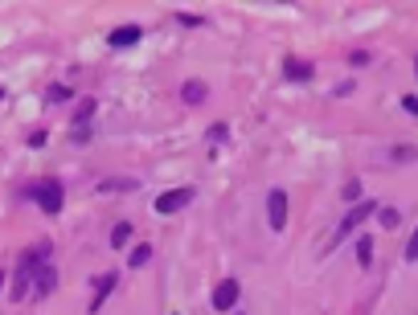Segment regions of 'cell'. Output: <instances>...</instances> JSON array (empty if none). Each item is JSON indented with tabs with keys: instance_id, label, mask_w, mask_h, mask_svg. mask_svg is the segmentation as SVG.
I'll return each instance as SVG.
<instances>
[{
	"instance_id": "cell-1",
	"label": "cell",
	"mask_w": 418,
	"mask_h": 315,
	"mask_svg": "<svg viewBox=\"0 0 418 315\" xmlns=\"http://www.w3.org/2000/svg\"><path fill=\"white\" fill-rule=\"evenodd\" d=\"M50 262V242H37V246H29L25 254L17 258V270H13V299H29V282H33V270L37 266Z\"/></svg>"
},
{
	"instance_id": "cell-2",
	"label": "cell",
	"mask_w": 418,
	"mask_h": 315,
	"mask_svg": "<svg viewBox=\"0 0 418 315\" xmlns=\"http://www.w3.org/2000/svg\"><path fill=\"white\" fill-rule=\"evenodd\" d=\"M377 209H382L377 201H357L349 213L340 217V225H336V233H333V242H328V250H336V246H340V242H345V237H349L352 230H357V225H365V221H369L373 213H377Z\"/></svg>"
},
{
	"instance_id": "cell-3",
	"label": "cell",
	"mask_w": 418,
	"mask_h": 315,
	"mask_svg": "<svg viewBox=\"0 0 418 315\" xmlns=\"http://www.w3.org/2000/svg\"><path fill=\"white\" fill-rule=\"evenodd\" d=\"M29 197L37 201L41 213H50V217L62 213V181L58 176H41L37 184H29Z\"/></svg>"
},
{
	"instance_id": "cell-4",
	"label": "cell",
	"mask_w": 418,
	"mask_h": 315,
	"mask_svg": "<svg viewBox=\"0 0 418 315\" xmlns=\"http://www.w3.org/2000/svg\"><path fill=\"white\" fill-rule=\"evenodd\" d=\"M193 197H197V188H193V184H181V188H168V193H160L152 209H156L160 217H172V213H181L184 205H193Z\"/></svg>"
},
{
	"instance_id": "cell-5",
	"label": "cell",
	"mask_w": 418,
	"mask_h": 315,
	"mask_svg": "<svg viewBox=\"0 0 418 315\" xmlns=\"http://www.w3.org/2000/svg\"><path fill=\"white\" fill-rule=\"evenodd\" d=\"M267 221H271V230L275 233L287 230V193L283 188H271L267 193Z\"/></svg>"
},
{
	"instance_id": "cell-6",
	"label": "cell",
	"mask_w": 418,
	"mask_h": 315,
	"mask_svg": "<svg viewBox=\"0 0 418 315\" xmlns=\"http://www.w3.org/2000/svg\"><path fill=\"white\" fill-rule=\"evenodd\" d=\"M53 287H58V270H53L50 262L37 266V270H33V282H29V295H33V303H41V299L50 295Z\"/></svg>"
},
{
	"instance_id": "cell-7",
	"label": "cell",
	"mask_w": 418,
	"mask_h": 315,
	"mask_svg": "<svg viewBox=\"0 0 418 315\" xmlns=\"http://www.w3.org/2000/svg\"><path fill=\"white\" fill-rule=\"evenodd\" d=\"M238 295H242V287H238V279H221L218 287H214V311H230V307H238Z\"/></svg>"
},
{
	"instance_id": "cell-8",
	"label": "cell",
	"mask_w": 418,
	"mask_h": 315,
	"mask_svg": "<svg viewBox=\"0 0 418 315\" xmlns=\"http://www.w3.org/2000/svg\"><path fill=\"white\" fill-rule=\"evenodd\" d=\"M283 78H287V82H312V78H316V66H312L308 58L287 53V58H283Z\"/></svg>"
},
{
	"instance_id": "cell-9",
	"label": "cell",
	"mask_w": 418,
	"mask_h": 315,
	"mask_svg": "<svg viewBox=\"0 0 418 315\" xmlns=\"http://www.w3.org/2000/svg\"><path fill=\"white\" fill-rule=\"evenodd\" d=\"M140 37H144L140 25H119V29H111L107 46H111V50H132V46H140Z\"/></svg>"
},
{
	"instance_id": "cell-10",
	"label": "cell",
	"mask_w": 418,
	"mask_h": 315,
	"mask_svg": "<svg viewBox=\"0 0 418 315\" xmlns=\"http://www.w3.org/2000/svg\"><path fill=\"white\" fill-rule=\"evenodd\" d=\"M115 287H119V274H103L99 287H95V299H90V307H86V311H90V315H99V307L107 303V295H111Z\"/></svg>"
},
{
	"instance_id": "cell-11",
	"label": "cell",
	"mask_w": 418,
	"mask_h": 315,
	"mask_svg": "<svg viewBox=\"0 0 418 315\" xmlns=\"http://www.w3.org/2000/svg\"><path fill=\"white\" fill-rule=\"evenodd\" d=\"M95 111H99V102H95V99L78 102V111H74V132H86V123L95 119Z\"/></svg>"
},
{
	"instance_id": "cell-12",
	"label": "cell",
	"mask_w": 418,
	"mask_h": 315,
	"mask_svg": "<svg viewBox=\"0 0 418 315\" xmlns=\"http://www.w3.org/2000/svg\"><path fill=\"white\" fill-rule=\"evenodd\" d=\"M205 95H209V90H205V82H197V78H189V82L181 86V99L189 102V107H197V102H205Z\"/></svg>"
},
{
	"instance_id": "cell-13",
	"label": "cell",
	"mask_w": 418,
	"mask_h": 315,
	"mask_svg": "<svg viewBox=\"0 0 418 315\" xmlns=\"http://www.w3.org/2000/svg\"><path fill=\"white\" fill-rule=\"evenodd\" d=\"M357 262L365 266H373V237H369V233H361V237H357Z\"/></svg>"
},
{
	"instance_id": "cell-14",
	"label": "cell",
	"mask_w": 418,
	"mask_h": 315,
	"mask_svg": "<svg viewBox=\"0 0 418 315\" xmlns=\"http://www.w3.org/2000/svg\"><path fill=\"white\" fill-rule=\"evenodd\" d=\"M74 99V90H70V86H62V82H53L50 90H46V102H50V107H58V102H70Z\"/></svg>"
},
{
	"instance_id": "cell-15",
	"label": "cell",
	"mask_w": 418,
	"mask_h": 315,
	"mask_svg": "<svg viewBox=\"0 0 418 315\" xmlns=\"http://www.w3.org/2000/svg\"><path fill=\"white\" fill-rule=\"evenodd\" d=\"M148 258H152V246H148V242H140V246L127 254V266H132V270H140V266H148Z\"/></svg>"
},
{
	"instance_id": "cell-16",
	"label": "cell",
	"mask_w": 418,
	"mask_h": 315,
	"mask_svg": "<svg viewBox=\"0 0 418 315\" xmlns=\"http://www.w3.org/2000/svg\"><path fill=\"white\" fill-rule=\"evenodd\" d=\"M127 242H132V221H119L115 230H111V246H115V250H123Z\"/></svg>"
},
{
	"instance_id": "cell-17",
	"label": "cell",
	"mask_w": 418,
	"mask_h": 315,
	"mask_svg": "<svg viewBox=\"0 0 418 315\" xmlns=\"http://www.w3.org/2000/svg\"><path fill=\"white\" fill-rule=\"evenodd\" d=\"M226 139H230V123H214V127L205 132V144H214V148H218V144H226Z\"/></svg>"
},
{
	"instance_id": "cell-18",
	"label": "cell",
	"mask_w": 418,
	"mask_h": 315,
	"mask_svg": "<svg viewBox=\"0 0 418 315\" xmlns=\"http://www.w3.org/2000/svg\"><path fill=\"white\" fill-rule=\"evenodd\" d=\"M377 217H382V225H385V230H394V225H398V221H402L394 205H382V209H377Z\"/></svg>"
},
{
	"instance_id": "cell-19",
	"label": "cell",
	"mask_w": 418,
	"mask_h": 315,
	"mask_svg": "<svg viewBox=\"0 0 418 315\" xmlns=\"http://www.w3.org/2000/svg\"><path fill=\"white\" fill-rule=\"evenodd\" d=\"M340 197H345V201H357V197H361V181H345Z\"/></svg>"
},
{
	"instance_id": "cell-20",
	"label": "cell",
	"mask_w": 418,
	"mask_h": 315,
	"mask_svg": "<svg viewBox=\"0 0 418 315\" xmlns=\"http://www.w3.org/2000/svg\"><path fill=\"white\" fill-rule=\"evenodd\" d=\"M406 262H418V230L410 233V242H406Z\"/></svg>"
},
{
	"instance_id": "cell-21",
	"label": "cell",
	"mask_w": 418,
	"mask_h": 315,
	"mask_svg": "<svg viewBox=\"0 0 418 315\" xmlns=\"http://www.w3.org/2000/svg\"><path fill=\"white\" fill-rule=\"evenodd\" d=\"M349 62H352V66H365V62H369V50H352Z\"/></svg>"
},
{
	"instance_id": "cell-22",
	"label": "cell",
	"mask_w": 418,
	"mask_h": 315,
	"mask_svg": "<svg viewBox=\"0 0 418 315\" xmlns=\"http://www.w3.org/2000/svg\"><path fill=\"white\" fill-rule=\"evenodd\" d=\"M177 21H181V25H201L205 17H197V13H177Z\"/></svg>"
},
{
	"instance_id": "cell-23",
	"label": "cell",
	"mask_w": 418,
	"mask_h": 315,
	"mask_svg": "<svg viewBox=\"0 0 418 315\" xmlns=\"http://www.w3.org/2000/svg\"><path fill=\"white\" fill-rule=\"evenodd\" d=\"M46 139H50L46 132H33V135H29V148H46Z\"/></svg>"
},
{
	"instance_id": "cell-24",
	"label": "cell",
	"mask_w": 418,
	"mask_h": 315,
	"mask_svg": "<svg viewBox=\"0 0 418 315\" xmlns=\"http://www.w3.org/2000/svg\"><path fill=\"white\" fill-rule=\"evenodd\" d=\"M402 111H410V115H418V99H414V95H406V99H402Z\"/></svg>"
},
{
	"instance_id": "cell-25",
	"label": "cell",
	"mask_w": 418,
	"mask_h": 315,
	"mask_svg": "<svg viewBox=\"0 0 418 315\" xmlns=\"http://www.w3.org/2000/svg\"><path fill=\"white\" fill-rule=\"evenodd\" d=\"M0 291H4V274H0Z\"/></svg>"
},
{
	"instance_id": "cell-26",
	"label": "cell",
	"mask_w": 418,
	"mask_h": 315,
	"mask_svg": "<svg viewBox=\"0 0 418 315\" xmlns=\"http://www.w3.org/2000/svg\"><path fill=\"white\" fill-rule=\"evenodd\" d=\"M234 315H246V311H234Z\"/></svg>"
},
{
	"instance_id": "cell-27",
	"label": "cell",
	"mask_w": 418,
	"mask_h": 315,
	"mask_svg": "<svg viewBox=\"0 0 418 315\" xmlns=\"http://www.w3.org/2000/svg\"><path fill=\"white\" fill-rule=\"evenodd\" d=\"M414 70H418V62H414Z\"/></svg>"
},
{
	"instance_id": "cell-28",
	"label": "cell",
	"mask_w": 418,
	"mask_h": 315,
	"mask_svg": "<svg viewBox=\"0 0 418 315\" xmlns=\"http://www.w3.org/2000/svg\"><path fill=\"white\" fill-rule=\"evenodd\" d=\"M0 95H4V90H0Z\"/></svg>"
}]
</instances>
